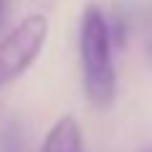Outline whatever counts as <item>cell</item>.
<instances>
[{"label": "cell", "mask_w": 152, "mask_h": 152, "mask_svg": "<svg viewBox=\"0 0 152 152\" xmlns=\"http://www.w3.org/2000/svg\"><path fill=\"white\" fill-rule=\"evenodd\" d=\"M114 38L107 15L96 5H86L79 28V56L86 102L96 109H107L117 99V71H114Z\"/></svg>", "instance_id": "cell-1"}, {"label": "cell", "mask_w": 152, "mask_h": 152, "mask_svg": "<svg viewBox=\"0 0 152 152\" xmlns=\"http://www.w3.org/2000/svg\"><path fill=\"white\" fill-rule=\"evenodd\" d=\"M48 36V18L43 13H31L10 33L0 38V89L23 76L41 56Z\"/></svg>", "instance_id": "cell-2"}, {"label": "cell", "mask_w": 152, "mask_h": 152, "mask_svg": "<svg viewBox=\"0 0 152 152\" xmlns=\"http://www.w3.org/2000/svg\"><path fill=\"white\" fill-rule=\"evenodd\" d=\"M41 152H84V137L79 129V122L71 114L58 117V122L43 137Z\"/></svg>", "instance_id": "cell-3"}, {"label": "cell", "mask_w": 152, "mask_h": 152, "mask_svg": "<svg viewBox=\"0 0 152 152\" xmlns=\"http://www.w3.org/2000/svg\"><path fill=\"white\" fill-rule=\"evenodd\" d=\"M0 152H28L26 134H23L18 122H8L0 129Z\"/></svg>", "instance_id": "cell-4"}, {"label": "cell", "mask_w": 152, "mask_h": 152, "mask_svg": "<svg viewBox=\"0 0 152 152\" xmlns=\"http://www.w3.org/2000/svg\"><path fill=\"white\" fill-rule=\"evenodd\" d=\"M5 15H8V0H0V36L5 28Z\"/></svg>", "instance_id": "cell-5"}, {"label": "cell", "mask_w": 152, "mask_h": 152, "mask_svg": "<svg viewBox=\"0 0 152 152\" xmlns=\"http://www.w3.org/2000/svg\"><path fill=\"white\" fill-rule=\"evenodd\" d=\"M150 58H152V41H150Z\"/></svg>", "instance_id": "cell-6"}, {"label": "cell", "mask_w": 152, "mask_h": 152, "mask_svg": "<svg viewBox=\"0 0 152 152\" xmlns=\"http://www.w3.org/2000/svg\"><path fill=\"white\" fill-rule=\"evenodd\" d=\"M150 152H152V150H150Z\"/></svg>", "instance_id": "cell-7"}]
</instances>
